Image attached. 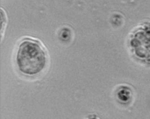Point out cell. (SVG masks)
<instances>
[{
  "mask_svg": "<svg viewBox=\"0 0 150 119\" xmlns=\"http://www.w3.org/2000/svg\"><path fill=\"white\" fill-rule=\"evenodd\" d=\"M16 63L19 72L23 75L27 76L37 75L47 66V51L39 40L25 38L18 46Z\"/></svg>",
  "mask_w": 150,
  "mask_h": 119,
  "instance_id": "obj_1",
  "label": "cell"
},
{
  "mask_svg": "<svg viewBox=\"0 0 150 119\" xmlns=\"http://www.w3.org/2000/svg\"><path fill=\"white\" fill-rule=\"evenodd\" d=\"M129 45L138 58L150 61V23L142 24L133 31Z\"/></svg>",
  "mask_w": 150,
  "mask_h": 119,
  "instance_id": "obj_2",
  "label": "cell"
}]
</instances>
